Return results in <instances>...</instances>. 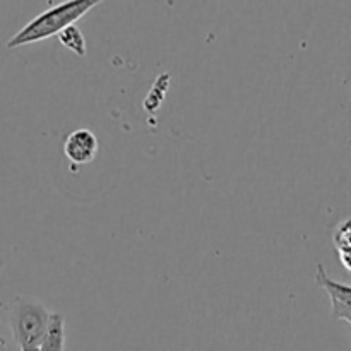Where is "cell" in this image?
I'll return each mask as SVG.
<instances>
[{"mask_svg": "<svg viewBox=\"0 0 351 351\" xmlns=\"http://www.w3.org/2000/svg\"><path fill=\"white\" fill-rule=\"evenodd\" d=\"M98 3V0H71V2L48 7L45 12L38 14L26 26L21 27L7 41V48H19L24 45L38 43V41L47 40V38L58 36L65 27L74 26L75 21L86 16Z\"/></svg>", "mask_w": 351, "mask_h": 351, "instance_id": "obj_1", "label": "cell"}, {"mask_svg": "<svg viewBox=\"0 0 351 351\" xmlns=\"http://www.w3.org/2000/svg\"><path fill=\"white\" fill-rule=\"evenodd\" d=\"M345 86H346V89H348L350 95H351V72H350L348 75H346V79H345Z\"/></svg>", "mask_w": 351, "mask_h": 351, "instance_id": "obj_8", "label": "cell"}, {"mask_svg": "<svg viewBox=\"0 0 351 351\" xmlns=\"http://www.w3.org/2000/svg\"><path fill=\"white\" fill-rule=\"evenodd\" d=\"M21 351H38V348H34V350H21Z\"/></svg>", "mask_w": 351, "mask_h": 351, "instance_id": "obj_9", "label": "cell"}, {"mask_svg": "<svg viewBox=\"0 0 351 351\" xmlns=\"http://www.w3.org/2000/svg\"><path fill=\"white\" fill-rule=\"evenodd\" d=\"M50 315L51 312L45 304L34 298L19 297L10 304L9 324L19 350H34L40 346L50 324Z\"/></svg>", "mask_w": 351, "mask_h": 351, "instance_id": "obj_2", "label": "cell"}, {"mask_svg": "<svg viewBox=\"0 0 351 351\" xmlns=\"http://www.w3.org/2000/svg\"><path fill=\"white\" fill-rule=\"evenodd\" d=\"M38 351H65V321L64 315L58 312H51L50 324Z\"/></svg>", "mask_w": 351, "mask_h": 351, "instance_id": "obj_5", "label": "cell"}, {"mask_svg": "<svg viewBox=\"0 0 351 351\" xmlns=\"http://www.w3.org/2000/svg\"><path fill=\"white\" fill-rule=\"evenodd\" d=\"M315 283L331 298V314L338 321L351 322V287L332 280L324 266L319 264L315 271Z\"/></svg>", "mask_w": 351, "mask_h": 351, "instance_id": "obj_3", "label": "cell"}, {"mask_svg": "<svg viewBox=\"0 0 351 351\" xmlns=\"http://www.w3.org/2000/svg\"><path fill=\"white\" fill-rule=\"evenodd\" d=\"M350 326H351V322H350Z\"/></svg>", "mask_w": 351, "mask_h": 351, "instance_id": "obj_10", "label": "cell"}, {"mask_svg": "<svg viewBox=\"0 0 351 351\" xmlns=\"http://www.w3.org/2000/svg\"><path fill=\"white\" fill-rule=\"evenodd\" d=\"M332 243L343 267L351 273V218L339 223L332 235Z\"/></svg>", "mask_w": 351, "mask_h": 351, "instance_id": "obj_6", "label": "cell"}, {"mask_svg": "<svg viewBox=\"0 0 351 351\" xmlns=\"http://www.w3.org/2000/svg\"><path fill=\"white\" fill-rule=\"evenodd\" d=\"M58 41H60L65 48H69V50L74 51L75 55H79V57H86V51H88V48H86V38L79 27H65V29L58 34Z\"/></svg>", "mask_w": 351, "mask_h": 351, "instance_id": "obj_7", "label": "cell"}, {"mask_svg": "<svg viewBox=\"0 0 351 351\" xmlns=\"http://www.w3.org/2000/svg\"><path fill=\"white\" fill-rule=\"evenodd\" d=\"M98 137L89 129H77L64 141V154L72 165H88L98 154Z\"/></svg>", "mask_w": 351, "mask_h": 351, "instance_id": "obj_4", "label": "cell"}]
</instances>
